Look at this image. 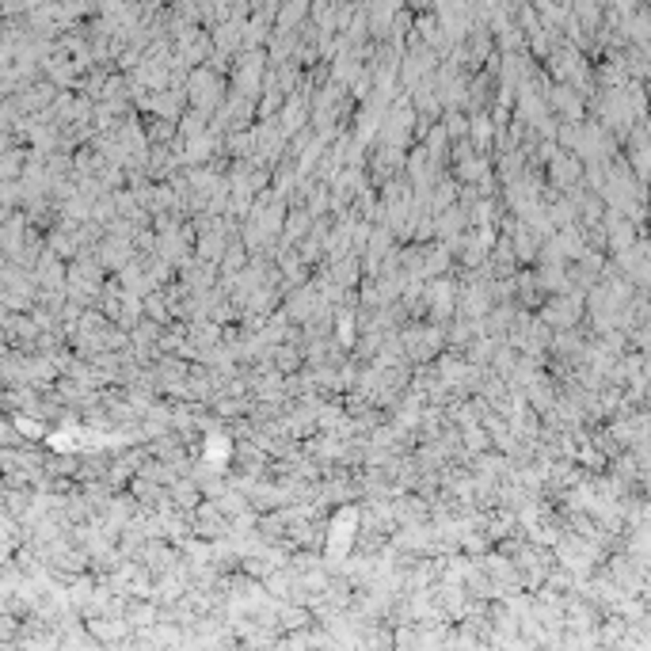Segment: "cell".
Wrapping results in <instances>:
<instances>
[{"mask_svg": "<svg viewBox=\"0 0 651 651\" xmlns=\"http://www.w3.org/2000/svg\"><path fill=\"white\" fill-rule=\"evenodd\" d=\"M187 103L191 111H202V115H214V107L222 103V80L214 76V69H194L191 80H187Z\"/></svg>", "mask_w": 651, "mask_h": 651, "instance_id": "6da1fadb", "label": "cell"}, {"mask_svg": "<svg viewBox=\"0 0 651 651\" xmlns=\"http://www.w3.org/2000/svg\"><path fill=\"white\" fill-rule=\"evenodd\" d=\"M491 118H488V111H480V115H472V126H469V137H472V149L476 152H484L488 149V141H491Z\"/></svg>", "mask_w": 651, "mask_h": 651, "instance_id": "7a4b0ae2", "label": "cell"}, {"mask_svg": "<svg viewBox=\"0 0 651 651\" xmlns=\"http://www.w3.org/2000/svg\"><path fill=\"white\" fill-rule=\"evenodd\" d=\"M469 126H472V118L465 111H446V134H449V141L469 137Z\"/></svg>", "mask_w": 651, "mask_h": 651, "instance_id": "3957f363", "label": "cell"}, {"mask_svg": "<svg viewBox=\"0 0 651 651\" xmlns=\"http://www.w3.org/2000/svg\"><path fill=\"white\" fill-rule=\"evenodd\" d=\"M88 628H92V636H103V640H115V636H123V632H126V625H123V621H92Z\"/></svg>", "mask_w": 651, "mask_h": 651, "instance_id": "277c9868", "label": "cell"}]
</instances>
